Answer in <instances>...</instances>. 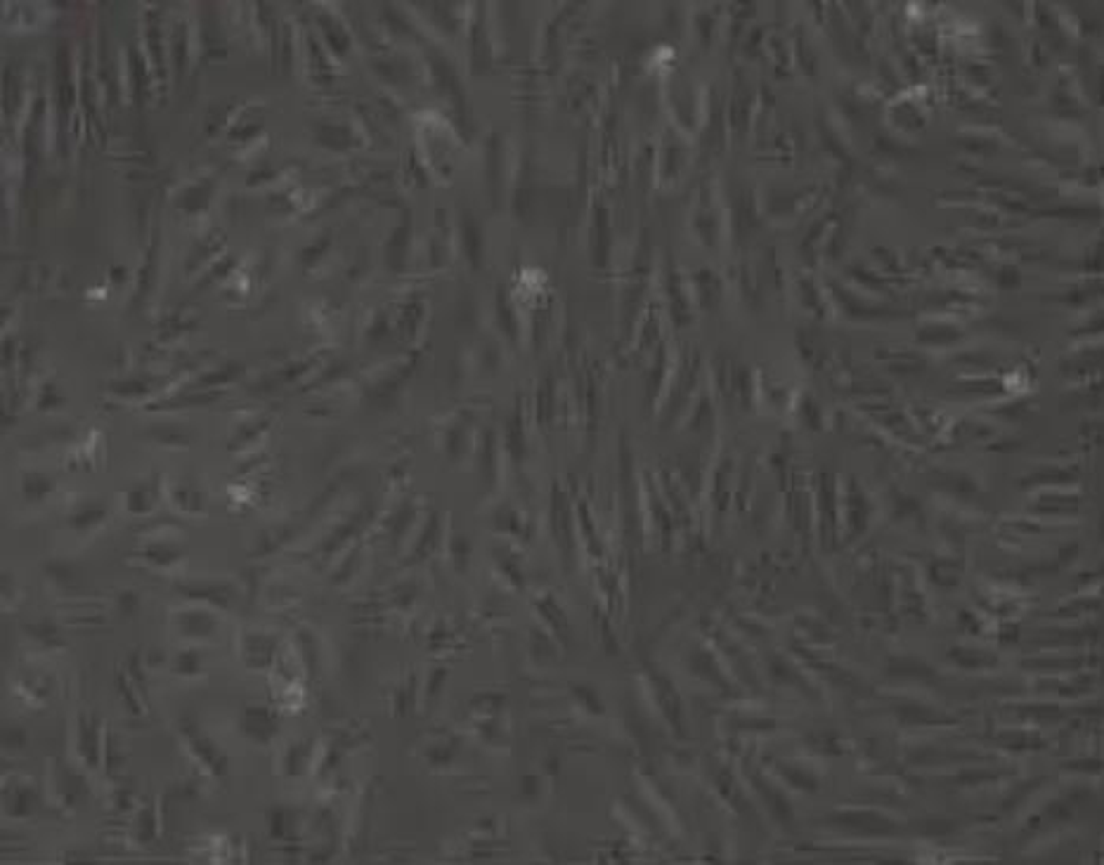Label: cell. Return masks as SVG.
Here are the masks:
<instances>
[{"label":"cell","instance_id":"obj_1","mask_svg":"<svg viewBox=\"0 0 1104 865\" xmlns=\"http://www.w3.org/2000/svg\"><path fill=\"white\" fill-rule=\"evenodd\" d=\"M176 728L182 748H185L189 759L197 764V768H199L204 776L213 778V780H225V778L230 776L232 759H230L228 752H225L197 721L182 717V719H178Z\"/></svg>","mask_w":1104,"mask_h":865},{"label":"cell","instance_id":"obj_11","mask_svg":"<svg viewBox=\"0 0 1104 865\" xmlns=\"http://www.w3.org/2000/svg\"><path fill=\"white\" fill-rule=\"evenodd\" d=\"M114 688H117V696L118 702H121L123 712L130 714V717H145V690L135 684L123 667H117V672H114Z\"/></svg>","mask_w":1104,"mask_h":865},{"label":"cell","instance_id":"obj_7","mask_svg":"<svg viewBox=\"0 0 1104 865\" xmlns=\"http://www.w3.org/2000/svg\"><path fill=\"white\" fill-rule=\"evenodd\" d=\"M277 638L261 629H246L240 634V644H237V653H240L241 665L249 672L265 674L270 672L277 662Z\"/></svg>","mask_w":1104,"mask_h":865},{"label":"cell","instance_id":"obj_2","mask_svg":"<svg viewBox=\"0 0 1104 865\" xmlns=\"http://www.w3.org/2000/svg\"><path fill=\"white\" fill-rule=\"evenodd\" d=\"M69 743L71 755H74L78 768H83L88 776H97V773L105 771L107 726L97 714L81 709L74 717Z\"/></svg>","mask_w":1104,"mask_h":865},{"label":"cell","instance_id":"obj_13","mask_svg":"<svg viewBox=\"0 0 1104 865\" xmlns=\"http://www.w3.org/2000/svg\"><path fill=\"white\" fill-rule=\"evenodd\" d=\"M43 575L57 591H71L78 586V570L66 561H47L43 565Z\"/></svg>","mask_w":1104,"mask_h":865},{"label":"cell","instance_id":"obj_3","mask_svg":"<svg viewBox=\"0 0 1104 865\" xmlns=\"http://www.w3.org/2000/svg\"><path fill=\"white\" fill-rule=\"evenodd\" d=\"M170 629L180 638L182 644H210L220 632V613L197 603H185L170 610Z\"/></svg>","mask_w":1104,"mask_h":865},{"label":"cell","instance_id":"obj_21","mask_svg":"<svg viewBox=\"0 0 1104 865\" xmlns=\"http://www.w3.org/2000/svg\"><path fill=\"white\" fill-rule=\"evenodd\" d=\"M24 494L26 497H46L47 492H50V487H53V483H50V478H46V475H26L24 478Z\"/></svg>","mask_w":1104,"mask_h":865},{"label":"cell","instance_id":"obj_4","mask_svg":"<svg viewBox=\"0 0 1104 865\" xmlns=\"http://www.w3.org/2000/svg\"><path fill=\"white\" fill-rule=\"evenodd\" d=\"M178 598L185 603L206 606L218 613H230L237 601V589L230 582H213V579H194V582H178L173 585Z\"/></svg>","mask_w":1104,"mask_h":865},{"label":"cell","instance_id":"obj_14","mask_svg":"<svg viewBox=\"0 0 1104 865\" xmlns=\"http://www.w3.org/2000/svg\"><path fill=\"white\" fill-rule=\"evenodd\" d=\"M19 690L26 700L36 702V705H46V700L53 696V681L47 674H26L19 681Z\"/></svg>","mask_w":1104,"mask_h":865},{"label":"cell","instance_id":"obj_6","mask_svg":"<svg viewBox=\"0 0 1104 865\" xmlns=\"http://www.w3.org/2000/svg\"><path fill=\"white\" fill-rule=\"evenodd\" d=\"M41 807V789L31 778L12 776L3 783V813L10 820H29Z\"/></svg>","mask_w":1104,"mask_h":865},{"label":"cell","instance_id":"obj_18","mask_svg":"<svg viewBox=\"0 0 1104 865\" xmlns=\"http://www.w3.org/2000/svg\"><path fill=\"white\" fill-rule=\"evenodd\" d=\"M291 830V813L287 809L275 807L268 811V835L272 840H287Z\"/></svg>","mask_w":1104,"mask_h":865},{"label":"cell","instance_id":"obj_12","mask_svg":"<svg viewBox=\"0 0 1104 865\" xmlns=\"http://www.w3.org/2000/svg\"><path fill=\"white\" fill-rule=\"evenodd\" d=\"M170 674L178 678H201L206 674L204 653L197 646L185 644L169 657Z\"/></svg>","mask_w":1104,"mask_h":865},{"label":"cell","instance_id":"obj_10","mask_svg":"<svg viewBox=\"0 0 1104 865\" xmlns=\"http://www.w3.org/2000/svg\"><path fill=\"white\" fill-rule=\"evenodd\" d=\"M138 558H140V563H145L147 567H152V570L169 573V570H176L178 565H182V561H185V554H182V549L178 546V544L157 542V544H147L145 549L138 554Z\"/></svg>","mask_w":1104,"mask_h":865},{"label":"cell","instance_id":"obj_15","mask_svg":"<svg viewBox=\"0 0 1104 865\" xmlns=\"http://www.w3.org/2000/svg\"><path fill=\"white\" fill-rule=\"evenodd\" d=\"M142 608V596L140 591L135 589H118L117 594H114V598H111V610H114V615H117L118 620H130V617H135V615L140 613Z\"/></svg>","mask_w":1104,"mask_h":865},{"label":"cell","instance_id":"obj_8","mask_svg":"<svg viewBox=\"0 0 1104 865\" xmlns=\"http://www.w3.org/2000/svg\"><path fill=\"white\" fill-rule=\"evenodd\" d=\"M161 835V813H158L157 799H142L135 811L130 813V840L142 849L157 844Z\"/></svg>","mask_w":1104,"mask_h":865},{"label":"cell","instance_id":"obj_5","mask_svg":"<svg viewBox=\"0 0 1104 865\" xmlns=\"http://www.w3.org/2000/svg\"><path fill=\"white\" fill-rule=\"evenodd\" d=\"M237 726H240V733L249 743L258 745V748H265V745L272 743L277 733H280L281 721L280 714L270 707V705H265V702H249L240 712Z\"/></svg>","mask_w":1104,"mask_h":865},{"label":"cell","instance_id":"obj_19","mask_svg":"<svg viewBox=\"0 0 1104 865\" xmlns=\"http://www.w3.org/2000/svg\"><path fill=\"white\" fill-rule=\"evenodd\" d=\"M173 499H176V504L180 506L182 511L204 509V497H201V492L192 490V487H178V490L173 492Z\"/></svg>","mask_w":1104,"mask_h":865},{"label":"cell","instance_id":"obj_16","mask_svg":"<svg viewBox=\"0 0 1104 865\" xmlns=\"http://www.w3.org/2000/svg\"><path fill=\"white\" fill-rule=\"evenodd\" d=\"M26 745H29V731L22 724L10 721V724L3 726V752L5 755H19V752L26 749Z\"/></svg>","mask_w":1104,"mask_h":865},{"label":"cell","instance_id":"obj_20","mask_svg":"<svg viewBox=\"0 0 1104 865\" xmlns=\"http://www.w3.org/2000/svg\"><path fill=\"white\" fill-rule=\"evenodd\" d=\"M152 494H149L145 487L126 494V509H128L130 514H147V511H152Z\"/></svg>","mask_w":1104,"mask_h":865},{"label":"cell","instance_id":"obj_22","mask_svg":"<svg viewBox=\"0 0 1104 865\" xmlns=\"http://www.w3.org/2000/svg\"><path fill=\"white\" fill-rule=\"evenodd\" d=\"M17 585L12 579L10 570H3V603H12V594H15Z\"/></svg>","mask_w":1104,"mask_h":865},{"label":"cell","instance_id":"obj_9","mask_svg":"<svg viewBox=\"0 0 1104 865\" xmlns=\"http://www.w3.org/2000/svg\"><path fill=\"white\" fill-rule=\"evenodd\" d=\"M22 636L29 641L36 648L46 650V653H57V650L66 648V634L65 629L50 617H41V620H29L22 625Z\"/></svg>","mask_w":1104,"mask_h":865},{"label":"cell","instance_id":"obj_17","mask_svg":"<svg viewBox=\"0 0 1104 865\" xmlns=\"http://www.w3.org/2000/svg\"><path fill=\"white\" fill-rule=\"evenodd\" d=\"M105 506H83L81 511H77V514L69 518V525L77 530V533H86V530H93V527L100 525L102 521H105Z\"/></svg>","mask_w":1104,"mask_h":865}]
</instances>
